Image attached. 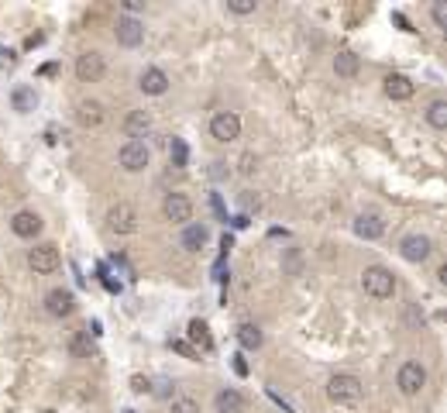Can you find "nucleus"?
Instances as JSON below:
<instances>
[{
    "label": "nucleus",
    "mask_w": 447,
    "mask_h": 413,
    "mask_svg": "<svg viewBox=\"0 0 447 413\" xmlns=\"http://www.w3.org/2000/svg\"><path fill=\"white\" fill-rule=\"evenodd\" d=\"M361 396H365V386H361L358 376L338 372V376L327 379V400H331L334 407H358Z\"/></svg>",
    "instance_id": "f257e3e1"
},
{
    "label": "nucleus",
    "mask_w": 447,
    "mask_h": 413,
    "mask_svg": "<svg viewBox=\"0 0 447 413\" xmlns=\"http://www.w3.org/2000/svg\"><path fill=\"white\" fill-rule=\"evenodd\" d=\"M138 210L131 204H114L107 210V231L110 234H134L138 231Z\"/></svg>",
    "instance_id": "39448f33"
},
{
    "label": "nucleus",
    "mask_w": 447,
    "mask_h": 413,
    "mask_svg": "<svg viewBox=\"0 0 447 413\" xmlns=\"http://www.w3.org/2000/svg\"><path fill=\"white\" fill-rule=\"evenodd\" d=\"M117 162H121V169H124V173H141V169H148L152 152H148V145H145V141H124V145H121V152H117Z\"/></svg>",
    "instance_id": "7ed1b4c3"
},
{
    "label": "nucleus",
    "mask_w": 447,
    "mask_h": 413,
    "mask_svg": "<svg viewBox=\"0 0 447 413\" xmlns=\"http://www.w3.org/2000/svg\"><path fill=\"white\" fill-rule=\"evenodd\" d=\"M382 83H385V97H392V100H410L417 94V83L403 73H389Z\"/></svg>",
    "instance_id": "2eb2a0df"
},
{
    "label": "nucleus",
    "mask_w": 447,
    "mask_h": 413,
    "mask_svg": "<svg viewBox=\"0 0 447 413\" xmlns=\"http://www.w3.org/2000/svg\"><path fill=\"white\" fill-rule=\"evenodd\" d=\"M234 372H238V376H245V372H248V365H245V358H241V355L234 358Z\"/></svg>",
    "instance_id": "2f4dec72"
},
{
    "label": "nucleus",
    "mask_w": 447,
    "mask_h": 413,
    "mask_svg": "<svg viewBox=\"0 0 447 413\" xmlns=\"http://www.w3.org/2000/svg\"><path fill=\"white\" fill-rule=\"evenodd\" d=\"M148 128H152V114H148V110H131V114L124 117V131H128V141H141Z\"/></svg>",
    "instance_id": "a211bd4d"
},
{
    "label": "nucleus",
    "mask_w": 447,
    "mask_h": 413,
    "mask_svg": "<svg viewBox=\"0 0 447 413\" xmlns=\"http://www.w3.org/2000/svg\"><path fill=\"white\" fill-rule=\"evenodd\" d=\"M59 248L55 245H35L31 252H28V265L38 272V276H49V272H55L59 269Z\"/></svg>",
    "instance_id": "1a4fd4ad"
},
{
    "label": "nucleus",
    "mask_w": 447,
    "mask_h": 413,
    "mask_svg": "<svg viewBox=\"0 0 447 413\" xmlns=\"http://www.w3.org/2000/svg\"><path fill=\"white\" fill-rule=\"evenodd\" d=\"M10 231H14L17 238H35V234L42 231V217H38L35 210H17V213L10 217Z\"/></svg>",
    "instance_id": "dca6fc26"
},
{
    "label": "nucleus",
    "mask_w": 447,
    "mask_h": 413,
    "mask_svg": "<svg viewBox=\"0 0 447 413\" xmlns=\"http://www.w3.org/2000/svg\"><path fill=\"white\" fill-rule=\"evenodd\" d=\"M173 351H179L182 358H189V362H196L200 355H196V348L189 344V341H173Z\"/></svg>",
    "instance_id": "c756f323"
},
{
    "label": "nucleus",
    "mask_w": 447,
    "mask_h": 413,
    "mask_svg": "<svg viewBox=\"0 0 447 413\" xmlns=\"http://www.w3.org/2000/svg\"><path fill=\"white\" fill-rule=\"evenodd\" d=\"M358 69H361V59H358L351 49H344V52L334 55V73H338V76L351 80V76H358Z\"/></svg>",
    "instance_id": "4be33fe9"
},
{
    "label": "nucleus",
    "mask_w": 447,
    "mask_h": 413,
    "mask_svg": "<svg viewBox=\"0 0 447 413\" xmlns=\"http://www.w3.org/2000/svg\"><path fill=\"white\" fill-rule=\"evenodd\" d=\"M427 124L437 128V131H444L447 128V103L444 100H434L430 107H427Z\"/></svg>",
    "instance_id": "b1692460"
},
{
    "label": "nucleus",
    "mask_w": 447,
    "mask_h": 413,
    "mask_svg": "<svg viewBox=\"0 0 447 413\" xmlns=\"http://www.w3.org/2000/svg\"><path fill=\"white\" fill-rule=\"evenodd\" d=\"M131 389H134V393H148V389H152V383H148L145 376H131Z\"/></svg>",
    "instance_id": "7c9ffc66"
},
{
    "label": "nucleus",
    "mask_w": 447,
    "mask_h": 413,
    "mask_svg": "<svg viewBox=\"0 0 447 413\" xmlns=\"http://www.w3.org/2000/svg\"><path fill=\"white\" fill-rule=\"evenodd\" d=\"M361 290H365L368 297H375V300H392V293H396V276H392L385 265H368V269L361 272Z\"/></svg>",
    "instance_id": "f03ea898"
},
{
    "label": "nucleus",
    "mask_w": 447,
    "mask_h": 413,
    "mask_svg": "<svg viewBox=\"0 0 447 413\" xmlns=\"http://www.w3.org/2000/svg\"><path fill=\"white\" fill-rule=\"evenodd\" d=\"M355 234L358 238H365V241H378V238L385 234V220H382V213H375V210L358 213L355 217Z\"/></svg>",
    "instance_id": "f8f14e48"
},
{
    "label": "nucleus",
    "mask_w": 447,
    "mask_h": 413,
    "mask_svg": "<svg viewBox=\"0 0 447 413\" xmlns=\"http://www.w3.org/2000/svg\"><path fill=\"white\" fill-rule=\"evenodd\" d=\"M227 10L231 14H255L258 10V0H227Z\"/></svg>",
    "instance_id": "cd10ccee"
},
{
    "label": "nucleus",
    "mask_w": 447,
    "mask_h": 413,
    "mask_svg": "<svg viewBox=\"0 0 447 413\" xmlns=\"http://www.w3.org/2000/svg\"><path fill=\"white\" fill-rule=\"evenodd\" d=\"M169 413H200V403H196L193 396H176V400L169 403Z\"/></svg>",
    "instance_id": "bb28decb"
},
{
    "label": "nucleus",
    "mask_w": 447,
    "mask_h": 413,
    "mask_svg": "<svg viewBox=\"0 0 447 413\" xmlns=\"http://www.w3.org/2000/svg\"><path fill=\"white\" fill-rule=\"evenodd\" d=\"M45 310H49L52 317H69V313L76 310L73 290H52V293L45 297Z\"/></svg>",
    "instance_id": "f3484780"
},
{
    "label": "nucleus",
    "mask_w": 447,
    "mask_h": 413,
    "mask_svg": "<svg viewBox=\"0 0 447 413\" xmlns=\"http://www.w3.org/2000/svg\"><path fill=\"white\" fill-rule=\"evenodd\" d=\"M430 252H434V241H430L427 234H406V238L399 241V255H403L406 262H413V265L427 262Z\"/></svg>",
    "instance_id": "0eeeda50"
},
{
    "label": "nucleus",
    "mask_w": 447,
    "mask_h": 413,
    "mask_svg": "<svg viewBox=\"0 0 447 413\" xmlns=\"http://www.w3.org/2000/svg\"><path fill=\"white\" fill-rule=\"evenodd\" d=\"M114 38H117V45H124V49H138L141 42H145V24L138 21V17H117V28H114Z\"/></svg>",
    "instance_id": "6e6552de"
},
{
    "label": "nucleus",
    "mask_w": 447,
    "mask_h": 413,
    "mask_svg": "<svg viewBox=\"0 0 447 413\" xmlns=\"http://www.w3.org/2000/svg\"><path fill=\"white\" fill-rule=\"evenodd\" d=\"M103 73H107V62H103L100 52H83V55L76 59V76H80V83H100Z\"/></svg>",
    "instance_id": "9b49d317"
},
{
    "label": "nucleus",
    "mask_w": 447,
    "mask_h": 413,
    "mask_svg": "<svg viewBox=\"0 0 447 413\" xmlns=\"http://www.w3.org/2000/svg\"><path fill=\"white\" fill-rule=\"evenodd\" d=\"M14 107H17L21 114H28V110H35V94H31L28 87H21V90H14Z\"/></svg>",
    "instance_id": "a878e982"
},
{
    "label": "nucleus",
    "mask_w": 447,
    "mask_h": 413,
    "mask_svg": "<svg viewBox=\"0 0 447 413\" xmlns=\"http://www.w3.org/2000/svg\"><path fill=\"white\" fill-rule=\"evenodd\" d=\"M169 159H173V166H176V169L189 166V145H186L182 138H173V141H169Z\"/></svg>",
    "instance_id": "393cba45"
},
{
    "label": "nucleus",
    "mask_w": 447,
    "mask_h": 413,
    "mask_svg": "<svg viewBox=\"0 0 447 413\" xmlns=\"http://www.w3.org/2000/svg\"><path fill=\"white\" fill-rule=\"evenodd\" d=\"M430 14H434V24H437V28H447V0H437V3L430 7Z\"/></svg>",
    "instance_id": "c85d7f7f"
},
{
    "label": "nucleus",
    "mask_w": 447,
    "mask_h": 413,
    "mask_svg": "<svg viewBox=\"0 0 447 413\" xmlns=\"http://www.w3.org/2000/svg\"><path fill=\"white\" fill-rule=\"evenodd\" d=\"M210 134H213L220 145L238 141V138H241V117H238L234 110H220V114H213V117H210Z\"/></svg>",
    "instance_id": "423d86ee"
},
{
    "label": "nucleus",
    "mask_w": 447,
    "mask_h": 413,
    "mask_svg": "<svg viewBox=\"0 0 447 413\" xmlns=\"http://www.w3.org/2000/svg\"><path fill=\"white\" fill-rule=\"evenodd\" d=\"M103 121H107V107L100 100H80L76 103V124L80 128H103Z\"/></svg>",
    "instance_id": "ddd939ff"
},
{
    "label": "nucleus",
    "mask_w": 447,
    "mask_h": 413,
    "mask_svg": "<svg viewBox=\"0 0 447 413\" xmlns=\"http://www.w3.org/2000/svg\"><path fill=\"white\" fill-rule=\"evenodd\" d=\"M189 341L196 344V355L200 351H213V337H210V327L203 324V320H189Z\"/></svg>",
    "instance_id": "412c9836"
},
{
    "label": "nucleus",
    "mask_w": 447,
    "mask_h": 413,
    "mask_svg": "<svg viewBox=\"0 0 447 413\" xmlns=\"http://www.w3.org/2000/svg\"><path fill=\"white\" fill-rule=\"evenodd\" d=\"M213 407H217V413H245V393H238V389H220V393L213 396Z\"/></svg>",
    "instance_id": "6ab92c4d"
},
{
    "label": "nucleus",
    "mask_w": 447,
    "mask_h": 413,
    "mask_svg": "<svg viewBox=\"0 0 447 413\" xmlns=\"http://www.w3.org/2000/svg\"><path fill=\"white\" fill-rule=\"evenodd\" d=\"M238 341H241V348H248V351H258L265 337H262V331H258L255 324H241V327H238Z\"/></svg>",
    "instance_id": "5701e85b"
},
{
    "label": "nucleus",
    "mask_w": 447,
    "mask_h": 413,
    "mask_svg": "<svg viewBox=\"0 0 447 413\" xmlns=\"http://www.w3.org/2000/svg\"><path fill=\"white\" fill-rule=\"evenodd\" d=\"M138 87H141V94H148V97H162V94H169V76H166V69L152 66V69L141 73Z\"/></svg>",
    "instance_id": "4468645a"
},
{
    "label": "nucleus",
    "mask_w": 447,
    "mask_h": 413,
    "mask_svg": "<svg viewBox=\"0 0 447 413\" xmlns=\"http://www.w3.org/2000/svg\"><path fill=\"white\" fill-rule=\"evenodd\" d=\"M207 238H210L207 224H186V231H182V248H186V252H200V248L207 245Z\"/></svg>",
    "instance_id": "aec40b11"
},
{
    "label": "nucleus",
    "mask_w": 447,
    "mask_h": 413,
    "mask_svg": "<svg viewBox=\"0 0 447 413\" xmlns=\"http://www.w3.org/2000/svg\"><path fill=\"white\" fill-rule=\"evenodd\" d=\"M396 386H399L403 396H417L427 386V369L420 362H403L399 372H396Z\"/></svg>",
    "instance_id": "20e7f679"
},
{
    "label": "nucleus",
    "mask_w": 447,
    "mask_h": 413,
    "mask_svg": "<svg viewBox=\"0 0 447 413\" xmlns=\"http://www.w3.org/2000/svg\"><path fill=\"white\" fill-rule=\"evenodd\" d=\"M162 213H166V220H173V224H189L193 220V200L186 197V193H166V200H162Z\"/></svg>",
    "instance_id": "9d476101"
},
{
    "label": "nucleus",
    "mask_w": 447,
    "mask_h": 413,
    "mask_svg": "<svg viewBox=\"0 0 447 413\" xmlns=\"http://www.w3.org/2000/svg\"><path fill=\"white\" fill-rule=\"evenodd\" d=\"M128 413H134V410H128Z\"/></svg>",
    "instance_id": "473e14b6"
}]
</instances>
